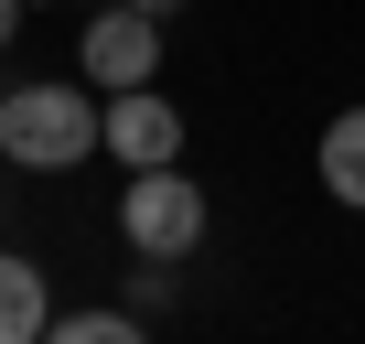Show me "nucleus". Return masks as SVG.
<instances>
[{
    "label": "nucleus",
    "instance_id": "3",
    "mask_svg": "<svg viewBox=\"0 0 365 344\" xmlns=\"http://www.w3.org/2000/svg\"><path fill=\"white\" fill-rule=\"evenodd\" d=\"M161 33H172V22H150L140 0H97V11H86V33H76V65H86V86H97V97H118V86H150V76H161Z\"/></svg>",
    "mask_w": 365,
    "mask_h": 344
},
{
    "label": "nucleus",
    "instance_id": "4",
    "mask_svg": "<svg viewBox=\"0 0 365 344\" xmlns=\"http://www.w3.org/2000/svg\"><path fill=\"white\" fill-rule=\"evenodd\" d=\"M97 151H108L118 172H150V161H182V108H172L161 86H118V97L97 108Z\"/></svg>",
    "mask_w": 365,
    "mask_h": 344
},
{
    "label": "nucleus",
    "instance_id": "1",
    "mask_svg": "<svg viewBox=\"0 0 365 344\" xmlns=\"http://www.w3.org/2000/svg\"><path fill=\"white\" fill-rule=\"evenodd\" d=\"M97 86H65V76H33L0 97V161H22V172H76L97 161Z\"/></svg>",
    "mask_w": 365,
    "mask_h": 344
},
{
    "label": "nucleus",
    "instance_id": "7",
    "mask_svg": "<svg viewBox=\"0 0 365 344\" xmlns=\"http://www.w3.org/2000/svg\"><path fill=\"white\" fill-rule=\"evenodd\" d=\"M43 344H150V333H140V312H129V301H97V312H54V323H43Z\"/></svg>",
    "mask_w": 365,
    "mask_h": 344
},
{
    "label": "nucleus",
    "instance_id": "10",
    "mask_svg": "<svg viewBox=\"0 0 365 344\" xmlns=\"http://www.w3.org/2000/svg\"><path fill=\"white\" fill-rule=\"evenodd\" d=\"M86 11H97V0H86Z\"/></svg>",
    "mask_w": 365,
    "mask_h": 344
},
{
    "label": "nucleus",
    "instance_id": "8",
    "mask_svg": "<svg viewBox=\"0 0 365 344\" xmlns=\"http://www.w3.org/2000/svg\"><path fill=\"white\" fill-rule=\"evenodd\" d=\"M22 11H33V0H0V54H11V33H22Z\"/></svg>",
    "mask_w": 365,
    "mask_h": 344
},
{
    "label": "nucleus",
    "instance_id": "5",
    "mask_svg": "<svg viewBox=\"0 0 365 344\" xmlns=\"http://www.w3.org/2000/svg\"><path fill=\"white\" fill-rule=\"evenodd\" d=\"M43 323H54L43 269H33L22 248H0V344H43Z\"/></svg>",
    "mask_w": 365,
    "mask_h": 344
},
{
    "label": "nucleus",
    "instance_id": "9",
    "mask_svg": "<svg viewBox=\"0 0 365 344\" xmlns=\"http://www.w3.org/2000/svg\"><path fill=\"white\" fill-rule=\"evenodd\" d=\"M140 11H150V22H172V11H194V0H140Z\"/></svg>",
    "mask_w": 365,
    "mask_h": 344
},
{
    "label": "nucleus",
    "instance_id": "2",
    "mask_svg": "<svg viewBox=\"0 0 365 344\" xmlns=\"http://www.w3.org/2000/svg\"><path fill=\"white\" fill-rule=\"evenodd\" d=\"M205 226H215V205H205V183H194L182 161H150V172L118 183V237H129V258L182 269V258L205 248Z\"/></svg>",
    "mask_w": 365,
    "mask_h": 344
},
{
    "label": "nucleus",
    "instance_id": "6",
    "mask_svg": "<svg viewBox=\"0 0 365 344\" xmlns=\"http://www.w3.org/2000/svg\"><path fill=\"white\" fill-rule=\"evenodd\" d=\"M312 172H322V194H333V205H354V216H365V108H344V118L322 129Z\"/></svg>",
    "mask_w": 365,
    "mask_h": 344
}]
</instances>
